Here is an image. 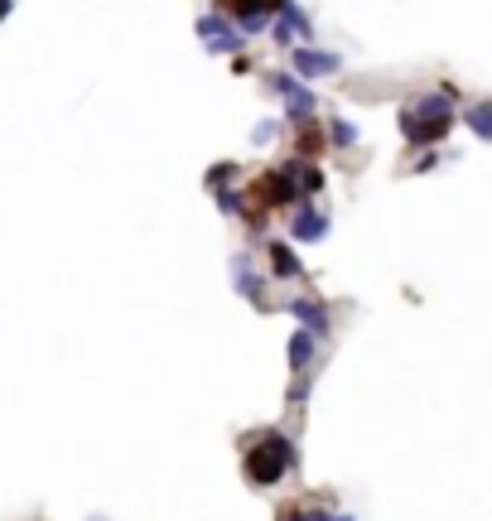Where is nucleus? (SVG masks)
Listing matches in <instances>:
<instances>
[{
	"label": "nucleus",
	"mask_w": 492,
	"mask_h": 521,
	"mask_svg": "<svg viewBox=\"0 0 492 521\" xmlns=\"http://www.w3.org/2000/svg\"><path fill=\"white\" fill-rule=\"evenodd\" d=\"M285 309H290V314L300 319V329H309L314 338H324V333H328V309L319 300H290Z\"/></svg>",
	"instance_id": "9d476101"
},
{
	"label": "nucleus",
	"mask_w": 492,
	"mask_h": 521,
	"mask_svg": "<svg viewBox=\"0 0 492 521\" xmlns=\"http://www.w3.org/2000/svg\"><path fill=\"white\" fill-rule=\"evenodd\" d=\"M271 92H275V97H285V111H290V121H300V126H309V121H314V111H319V97H314V87L300 83L295 73H271Z\"/></svg>",
	"instance_id": "39448f33"
},
{
	"label": "nucleus",
	"mask_w": 492,
	"mask_h": 521,
	"mask_svg": "<svg viewBox=\"0 0 492 521\" xmlns=\"http://www.w3.org/2000/svg\"><path fill=\"white\" fill-rule=\"evenodd\" d=\"M304 521H353V517H348V512H328V507H309Z\"/></svg>",
	"instance_id": "f3484780"
},
{
	"label": "nucleus",
	"mask_w": 492,
	"mask_h": 521,
	"mask_svg": "<svg viewBox=\"0 0 492 521\" xmlns=\"http://www.w3.org/2000/svg\"><path fill=\"white\" fill-rule=\"evenodd\" d=\"M290 237H295V242H324V237H328V218L319 213V208L300 203V208H295V218H290Z\"/></svg>",
	"instance_id": "6e6552de"
},
{
	"label": "nucleus",
	"mask_w": 492,
	"mask_h": 521,
	"mask_svg": "<svg viewBox=\"0 0 492 521\" xmlns=\"http://www.w3.org/2000/svg\"><path fill=\"white\" fill-rule=\"evenodd\" d=\"M314 353H319V338H314L309 329H300L295 338H290V372H295V377H304V367L314 362Z\"/></svg>",
	"instance_id": "f8f14e48"
},
{
	"label": "nucleus",
	"mask_w": 492,
	"mask_h": 521,
	"mask_svg": "<svg viewBox=\"0 0 492 521\" xmlns=\"http://www.w3.org/2000/svg\"><path fill=\"white\" fill-rule=\"evenodd\" d=\"M271 39L280 44V49H295V44L304 49V44L314 39V20L304 15L295 0H280V5H275V29H271Z\"/></svg>",
	"instance_id": "423d86ee"
},
{
	"label": "nucleus",
	"mask_w": 492,
	"mask_h": 521,
	"mask_svg": "<svg viewBox=\"0 0 492 521\" xmlns=\"http://www.w3.org/2000/svg\"><path fill=\"white\" fill-rule=\"evenodd\" d=\"M232 285H237V290H242L251 304H261V275L251 271V261H246V256H237V261H232Z\"/></svg>",
	"instance_id": "ddd939ff"
},
{
	"label": "nucleus",
	"mask_w": 492,
	"mask_h": 521,
	"mask_svg": "<svg viewBox=\"0 0 492 521\" xmlns=\"http://www.w3.org/2000/svg\"><path fill=\"white\" fill-rule=\"evenodd\" d=\"M454 121H459V111L449 102V92H430V97H415L410 107H401V136L425 150V145H439L449 136Z\"/></svg>",
	"instance_id": "f03ea898"
},
{
	"label": "nucleus",
	"mask_w": 492,
	"mask_h": 521,
	"mask_svg": "<svg viewBox=\"0 0 492 521\" xmlns=\"http://www.w3.org/2000/svg\"><path fill=\"white\" fill-rule=\"evenodd\" d=\"M300 464V449L290 444L285 430H266V435H256L246 444L242 454V473L251 488H280L285 483V473H295Z\"/></svg>",
	"instance_id": "f257e3e1"
},
{
	"label": "nucleus",
	"mask_w": 492,
	"mask_h": 521,
	"mask_svg": "<svg viewBox=\"0 0 492 521\" xmlns=\"http://www.w3.org/2000/svg\"><path fill=\"white\" fill-rule=\"evenodd\" d=\"M271 280H300L304 266H300V256H295V247L290 242H271Z\"/></svg>",
	"instance_id": "9b49d317"
},
{
	"label": "nucleus",
	"mask_w": 492,
	"mask_h": 521,
	"mask_svg": "<svg viewBox=\"0 0 492 521\" xmlns=\"http://www.w3.org/2000/svg\"><path fill=\"white\" fill-rule=\"evenodd\" d=\"M290 63H295V78H300V83H314V78H328V73H338V68H343V58L324 54V49H314V44L295 49Z\"/></svg>",
	"instance_id": "0eeeda50"
},
{
	"label": "nucleus",
	"mask_w": 492,
	"mask_h": 521,
	"mask_svg": "<svg viewBox=\"0 0 492 521\" xmlns=\"http://www.w3.org/2000/svg\"><path fill=\"white\" fill-rule=\"evenodd\" d=\"M280 5V0H275ZM275 5H222L227 10V20L242 29V34H261V29L275 20Z\"/></svg>",
	"instance_id": "1a4fd4ad"
},
{
	"label": "nucleus",
	"mask_w": 492,
	"mask_h": 521,
	"mask_svg": "<svg viewBox=\"0 0 492 521\" xmlns=\"http://www.w3.org/2000/svg\"><path fill=\"white\" fill-rule=\"evenodd\" d=\"M5 15H10V5H0V20H5Z\"/></svg>",
	"instance_id": "aec40b11"
},
{
	"label": "nucleus",
	"mask_w": 492,
	"mask_h": 521,
	"mask_svg": "<svg viewBox=\"0 0 492 521\" xmlns=\"http://www.w3.org/2000/svg\"><path fill=\"white\" fill-rule=\"evenodd\" d=\"M280 521H304V512H285V517H280Z\"/></svg>",
	"instance_id": "6ab92c4d"
},
{
	"label": "nucleus",
	"mask_w": 492,
	"mask_h": 521,
	"mask_svg": "<svg viewBox=\"0 0 492 521\" xmlns=\"http://www.w3.org/2000/svg\"><path fill=\"white\" fill-rule=\"evenodd\" d=\"M328 140H333V145H357V126L348 116H333V121H328Z\"/></svg>",
	"instance_id": "dca6fc26"
},
{
	"label": "nucleus",
	"mask_w": 492,
	"mask_h": 521,
	"mask_svg": "<svg viewBox=\"0 0 492 521\" xmlns=\"http://www.w3.org/2000/svg\"><path fill=\"white\" fill-rule=\"evenodd\" d=\"M251 140H256V145H266V140H275V121H261V126L251 131Z\"/></svg>",
	"instance_id": "a211bd4d"
},
{
	"label": "nucleus",
	"mask_w": 492,
	"mask_h": 521,
	"mask_svg": "<svg viewBox=\"0 0 492 521\" xmlns=\"http://www.w3.org/2000/svg\"><path fill=\"white\" fill-rule=\"evenodd\" d=\"M464 126L473 131V136L492 140V102H473V107L464 111Z\"/></svg>",
	"instance_id": "4468645a"
},
{
	"label": "nucleus",
	"mask_w": 492,
	"mask_h": 521,
	"mask_svg": "<svg viewBox=\"0 0 492 521\" xmlns=\"http://www.w3.org/2000/svg\"><path fill=\"white\" fill-rule=\"evenodd\" d=\"M251 203L266 213V208H295L300 203V189H295V179H290V169H261L256 174V184H251Z\"/></svg>",
	"instance_id": "7ed1b4c3"
},
{
	"label": "nucleus",
	"mask_w": 492,
	"mask_h": 521,
	"mask_svg": "<svg viewBox=\"0 0 492 521\" xmlns=\"http://www.w3.org/2000/svg\"><path fill=\"white\" fill-rule=\"evenodd\" d=\"M295 150H300L295 160H309V165H314V160L324 155V136H319L314 126H304V131H300V140H295Z\"/></svg>",
	"instance_id": "2eb2a0df"
},
{
	"label": "nucleus",
	"mask_w": 492,
	"mask_h": 521,
	"mask_svg": "<svg viewBox=\"0 0 492 521\" xmlns=\"http://www.w3.org/2000/svg\"><path fill=\"white\" fill-rule=\"evenodd\" d=\"M198 39H203V49H208V54H242V44H246V34L237 25H232V20H227V10H208V15H203V20H198Z\"/></svg>",
	"instance_id": "20e7f679"
}]
</instances>
